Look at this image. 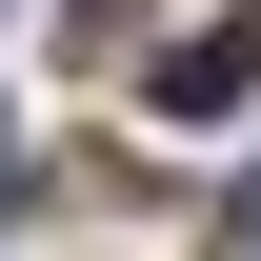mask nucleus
Masks as SVG:
<instances>
[{"label":"nucleus","mask_w":261,"mask_h":261,"mask_svg":"<svg viewBox=\"0 0 261 261\" xmlns=\"http://www.w3.org/2000/svg\"><path fill=\"white\" fill-rule=\"evenodd\" d=\"M241 81H261V40L221 20V40H181V61H161V121H221V100H241Z\"/></svg>","instance_id":"1"},{"label":"nucleus","mask_w":261,"mask_h":261,"mask_svg":"<svg viewBox=\"0 0 261 261\" xmlns=\"http://www.w3.org/2000/svg\"><path fill=\"white\" fill-rule=\"evenodd\" d=\"M0 221H20V141H0Z\"/></svg>","instance_id":"2"}]
</instances>
